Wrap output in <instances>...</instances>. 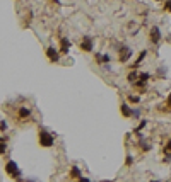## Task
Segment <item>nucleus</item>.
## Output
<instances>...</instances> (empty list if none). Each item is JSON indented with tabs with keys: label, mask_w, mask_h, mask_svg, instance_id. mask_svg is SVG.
<instances>
[{
	"label": "nucleus",
	"mask_w": 171,
	"mask_h": 182,
	"mask_svg": "<svg viewBox=\"0 0 171 182\" xmlns=\"http://www.w3.org/2000/svg\"><path fill=\"white\" fill-rule=\"evenodd\" d=\"M53 141H55V138H53L50 133H46V131H39V145L41 146L50 148V146L53 145Z\"/></svg>",
	"instance_id": "f257e3e1"
},
{
	"label": "nucleus",
	"mask_w": 171,
	"mask_h": 182,
	"mask_svg": "<svg viewBox=\"0 0 171 182\" xmlns=\"http://www.w3.org/2000/svg\"><path fill=\"white\" fill-rule=\"evenodd\" d=\"M5 172H7V174H9L10 177H14V179H19V175H21L19 167H17V164H16L14 160L7 162V165H5Z\"/></svg>",
	"instance_id": "f03ea898"
},
{
	"label": "nucleus",
	"mask_w": 171,
	"mask_h": 182,
	"mask_svg": "<svg viewBox=\"0 0 171 182\" xmlns=\"http://www.w3.org/2000/svg\"><path fill=\"white\" fill-rule=\"evenodd\" d=\"M80 50L82 51H93V39L89 36L82 37V43H80Z\"/></svg>",
	"instance_id": "7ed1b4c3"
},
{
	"label": "nucleus",
	"mask_w": 171,
	"mask_h": 182,
	"mask_svg": "<svg viewBox=\"0 0 171 182\" xmlns=\"http://www.w3.org/2000/svg\"><path fill=\"white\" fill-rule=\"evenodd\" d=\"M130 56H132V50H130V48L123 46V48L120 50V61H122V63H125V61H127Z\"/></svg>",
	"instance_id": "20e7f679"
},
{
	"label": "nucleus",
	"mask_w": 171,
	"mask_h": 182,
	"mask_svg": "<svg viewBox=\"0 0 171 182\" xmlns=\"http://www.w3.org/2000/svg\"><path fill=\"white\" fill-rule=\"evenodd\" d=\"M149 36H151V41H152V43H159V39H161V31H159V27H157V26L151 27Z\"/></svg>",
	"instance_id": "39448f33"
},
{
	"label": "nucleus",
	"mask_w": 171,
	"mask_h": 182,
	"mask_svg": "<svg viewBox=\"0 0 171 182\" xmlns=\"http://www.w3.org/2000/svg\"><path fill=\"white\" fill-rule=\"evenodd\" d=\"M69 50H70V41H69L67 37H62V41H60V51H62L63 55H67Z\"/></svg>",
	"instance_id": "423d86ee"
},
{
	"label": "nucleus",
	"mask_w": 171,
	"mask_h": 182,
	"mask_svg": "<svg viewBox=\"0 0 171 182\" xmlns=\"http://www.w3.org/2000/svg\"><path fill=\"white\" fill-rule=\"evenodd\" d=\"M46 56L50 58V61H58V53L55 51V48H48L46 50Z\"/></svg>",
	"instance_id": "0eeeda50"
},
{
	"label": "nucleus",
	"mask_w": 171,
	"mask_h": 182,
	"mask_svg": "<svg viewBox=\"0 0 171 182\" xmlns=\"http://www.w3.org/2000/svg\"><path fill=\"white\" fill-rule=\"evenodd\" d=\"M31 116V111L27 109V107H21L19 109V117L21 119H26V117H29Z\"/></svg>",
	"instance_id": "6e6552de"
},
{
	"label": "nucleus",
	"mask_w": 171,
	"mask_h": 182,
	"mask_svg": "<svg viewBox=\"0 0 171 182\" xmlns=\"http://www.w3.org/2000/svg\"><path fill=\"white\" fill-rule=\"evenodd\" d=\"M122 114L127 116V117H132V109H130L127 104H122Z\"/></svg>",
	"instance_id": "1a4fd4ad"
},
{
	"label": "nucleus",
	"mask_w": 171,
	"mask_h": 182,
	"mask_svg": "<svg viewBox=\"0 0 171 182\" xmlns=\"http://www.w3.org/2000/svg\"><path fill=\"white\" fill-rule=\"evenodd\" d=\"M96 58H98L101 63H108V61H110V56L108 55H99V53H96Z\"/></svg>",
	"instance_id": "9d476101"
},
{
	"label": "nucleus",
	"mask_w": 171,
	"mask_h": 182,
	"mask_svg": "<svg viewBox=\"0 0 171 182\" xmlns=\"http://www.w3.org/2000/svg\"><path fill=\"white\" fill-rule=\"evenodd\" d=\"M70 175H72L74 179H80V170H79L77 167H72V170H70Z\"/></svg>",
	"instance_id": "9b49d317"
},
{
	"label": "nucleus",
	"mask_w": 171,
	"mask_h": 182,
	"mask_svg": "<svg viewBox=\"0 0 171 182\" xmlns=\"http://www.w3.org/2000/svg\"><path fill=\"white\" fill-rule=\"evenodd\" d=\"M144 58H146V51H142V53H140V56H139V58H137V61H135V63H133V65H132L133 68H137V67H139V65H140V61H142V60H144Z\"/></svg>",
	"instance_id": "f8f14e48"
},
{
	"label": "nucleus",
	"mask_w": 171,
	"mask_h": 182,
	"mask_svg": "<svg viewBox=\"0 0 171 182\" xmlns=\"http://www.w3.org/2000/svg\"><path fill=\"white\" fill-rule=\"evenodd\" d=\"M137 78H139V73H137V72H132L130 75H128V80H130V82H133V84L137 82Z\"/></svg>",
	"instance_id": "ddd939ff"
},
{
	"label": "nucleus",
	"mask_w": 171,
	"mask_h": 182,
	"mask_svg": "<svg viewBox=\"0 0 171 182\" xmlns=\"http://www.w3.org/2000/svg\"><path fill=\"white\" fill-rule=\"evenodd\" d=\"M139 101H140V97H139V95H130V102H133V104H137Z\"/></svg>",
	"instance_id": "4468645a"
},
{
	"label": "nucleus",
	"mask_w": 171,
	"mask_h": 182,
	"mask_svg": "<svg viewBox=\"0 0 171 182\" xmlns=\"http://www.w3.org/2000/svg\"><path fill=\"white\" fill-rule=\"evenodd\" d=\"M3 153H5V143L0 141V155H3Z\"/></svg>",
	"instance_id": "2eb2a0df"
},
{
	"label": "nucleus",
	"mask_w": 171,
	"mask_h": 182,
	"mask_svg": "<svg viewBox=\"0 0 171 182\" xmlns=\"http://www.w3.org/2000/svg\"><path fill=\"white\" fill-rule=\"evenodd\" d=\"M139 116H140V111H139V109L132 111V117H139Z\"/></svg>",
	"instance_id": "dca6fc26"
},
{
	"label": "nucleus",
	"mask_w": 171,
	"mask_h": 182,
	"mask_svg": "<svg viewBox=\"0 0 171 182\" xmlns=\"http://www.w3.org/2000/svg\"><path fill=\"white\" fill-rule=\"evenodd\" d=\"M164 9H166V10H170V12H171V0H168V2L164 3Z\"/></svg>",
	"instance_id": "f3484780"
},
{
	"label": "nucleus",
	"mask_w": 171,
	"mask_h": 182,
	"mask_svg": "<svg viewBox=\"0 0 171 182\" xmlns=\"http://www.w3.org/2000/svg\"><path fill=\"white\" fill-rule=\"evenodd\" d=\"M164 150H166V151H171V140L168 141V143H166V146H164Z\"/></svg>",
	"instance_id": "a211bd4d"
},
{
	"label": "nucleus",
	"mask_w": 171,
	"mask_h": 182,
	"mask_svg": "<svg viewBox=\"0 0 171 182\" xmlns=\"http://www.w3.org/2000/svg\"><path fill=\"white\" fill-rule=\"evenodd\" d=\"M140 78H142V80H149V73H142Z\"/></svg>",
	"instance_id": "6ab92c4d"
},
{
	"label": "nucleus",
	"mask_w": 171,
	"mask_h": 182,
	"mask_svg": "<svg viewBox=\"0 0 171 182\" xmlns=\"http://www.w3.org/2000/svg\"><path fill=\"white\" fill-rule=\"evenodd\" d=\"M132 162H133L132 157H127V165H132Z\"/></svg>",
	"instance_id": "aec40b11"
},
{
	"label": "nucleus",
	"mask_w": 171,
	"mask_h": 182,
	"mask_svg": "<svg viewBox=\"0 0 171 182\" xmlns=\"http://www.w3.org/2000/svg\"><path fill=\"white\" fill-rule=\"evenodd\" d=\"M0 128H2V129H5V128H7V124H5V121H0Z\"/></svg>",
	"instance_id": "412c9836"
},
{
	"label": "nucleus",
	"mask_w": 171,
	"mask_h": 182,
	"mask_svg": "<svg viewBox=\"0 0 171 182\" xmlns=\"http://www.w3.org/2000/svg\"><path fill=\"white\" fill-rule=\"evenodd\" d=\"M166 104H168V106H170V107H171V95H170V97H168V101H166Z\"/></svg>",
	"instance_id": "4be33fe9"
},
{
	"label": "nucleus",
	"mask_w": 171,
	"mask_h": 182,
	"mask_svg": "<svg viewBox=\"0 0 171 182\" xmlns=\"http://www.w3.org/2000/svg\"><path fill=\"white\" fill-rule=\"evenodd\" d=\"M53 2H55V3H60V0H53Z\"/></svg>",
	"instance_id": "5701e85b"
}]
</instances>
